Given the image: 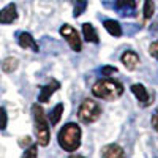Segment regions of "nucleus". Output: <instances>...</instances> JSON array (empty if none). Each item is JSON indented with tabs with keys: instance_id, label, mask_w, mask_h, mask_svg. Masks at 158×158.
I'll list each match as a JSON object with an SVG mask.
<instances>
[{
	"instance_id": "nucleus-21",
	"label": "nucleus",
	"mask_w": 158,
	"mask_h": 158,
	"mask_svg": "<svg viewBox=\"0 0 158 158\" xmlns=\"http://www.w3.org/2000/svg\"><path fill=\"white\" fill-rule=\"evenodd\" d=\"M150 125H152V128L158 133V108H155V109H153V112H152V117H150Z\"/></svg>"
},
{
	"instance_id": "nucleus-8",
	"label": "nucleus",
	"mask_w": 158,
	"mask_h": 158,
	"mask_svg": "<svg viewBox=\"0 0 158 158\" xmlns=\"http://www.w3.org/2000/svg\"><path fill=\"white\" fill-rule=\"evenodd\" d=\"M130 90H131V94L136 97V100L139 101V106L141 108H147L149 104H150V95H149L146 85H142L139 82L138 84H131Z\"/></svg>"
},
{
	"instance_id": "nucleus-12",
	"label": "nucleus",
	"mask_w": 158,
	"mask_h": 158,
	"mask_svg": "<svg viewBox=\"0 0 158 158\" xmlns=\"http://www.w3.org/2000/svg\"><path fill=\"white\" fill-rule=\"evenodd\" d=\"M120 60H122V63H123V67L127 68V70H130V71H133L138 65H139V56H138V52H135V51H125L123 54H122V57H120Z\"/></svg>"
},
{
	"instance_id": "nucleus-3",
	"label": "nucleus",
	"mask_w": 158,
	"mask_h": 158,
	"mask_svg": "<svg viewBox=\"0 0 158 158\" xmlns=\"http://www.w3.org/2000/svg\"><path fill=\"white\" fill-rule=\"evenodd\" d=\"M32 115H33V123H35V138L38 146L46 147L51 142V128L48 117L44 114V109L40 103L32 104Z\"/></svg>"
},
{
	"instance_id": "nucleus-7",
	"label": "nucleus",
	"mask_w": 158,
	"mask_h": 158,
	"mask_svg": "<svg viewBox=\"0 0 158 158\" xmlns=\"http://www.w3.org/2000/svg\"><path fill=\"white\" fill-rule=\"evenodd\" d=\"M100 153H101V158H127L125 149L122 146H118V144H115V142L103 146Z\"/></svg>"
},
{
	"instance_id": "nucleus-23",
	"label": "nucleus",
	"mask_w": 158,
	"mask_h": 158,
	"mask_svg": "<svg viewBox=\"0 0 158 158\" xmlns=\"http://www.w3.org/2000/svg\"><path fill=\"white\" fill-rule=\"evenodd\" d=\"M100 71H101L103 76H111V74H115L117 73V68L115 67H111V65H106V67H103Z\"/></svg>"
},
{
	"instance_id": "nucleus-14",
	"label": "nucleus",
	"mask_w": 158,
	"mask_h": 158,
	"mask_svg": "<svg viewBox=\"0 0 158 158\" xmlns=\"http://www.w3.org/2000/svg\"><path fill=\"white\" fill-rule=\"evenodd\" d=\"M103 27L106 29V32L109 35H112L115 38L122 36V25H120V22L115 21V19H104L103 21Z\"/></svg>"
},
{
	"instance_id": "nucleus-15",
	"label": "nucleus",
	"mask_w": 158,
	"mask_h": 158,
	"mask_svg": "<svg viewBox=\"0 0 158 158\" xmlns=\"http://www.w3.org/2000/svg\"><path fill=\"white\" fill-rule=\"evenodd\" d=\"M63 109H65V106H63V103H57L54 108L51 109V112L48 114V118H49V123L52 125V127H56V125H59V122L62 120V115H63Z\"/></svg>"
},
{
	"instance_id": "nucleus-20",
	"label": "nucleus",
	"mask_w": 158,
	"mask_h": 158,
	"mask_svg": "<svg viewBox=\"0 0 158 158\" xmlns=\"http://www.w3.org/2000/svg\"><path fill=\"white\" fill-rule=\"evenodd\" d=\"M8 125V114L5 108H0V130H5Z\"/></svg>"
},
{
	"instance_id": "nucleus-18",
	"label": "nucleus",
	"mask_w": 158,
	"mask_h": 158,
	"mask_svg": "<svg viewBox=\"0 0 158 158\" xmlns=\"http://www.w3.org/2000/svg\"><path fill=\"white\" fill-rule=\"evenodd\" d=\"M144 19H150L153 16V13H155V3H153V0H144Z\"/></svg>"
},
{
	"instance_id": "nucleus-19",
	"label": "nucleus",
	"mask_w": 158,
	"mask_h": 158,
	"mask_svg": "<svg viewBox=\"0 0 158 158\" xmlns=\"http://www.w3.org/2000/svg\"><path fill=\"white\" fill-rule=\"evenodd\" d=\"M38 156V147L35 146V144H30V146L25 149L22 158H36Z\"/></svg>"
},
{
	"instance_id": "nucleus-6",
	"label": "nucleus",
	"mask_w": 158,
	"mask_h": 158,
	"mask_svg": "<svg viewBox=\"0 0 158 158\" xmlns=\"http://www.w3.org/2000/svg\"><path fill=\"white\" fill-rule=\"evenodd\" d=\"M115 11L123 18H130L136 15V0H115Z\"/></svg>"
},
{
	"instance_id": "nucleus-11",
	"label": "nucleus",
	"mask_w": 158,
	"mask_h": 158,
	"mask_svg": "<svg viewBox=\"0 0 158 158\" xmlns=\"http://www.w3.org/2000/svg\"><path fill=\"white\" fill-rule=\"evenodd\" d=\"M18 44L22 48V49H30L32 52H40V46L38 43L35 41V38L29 33V32H22L19 33V38H18Z\"/></svg>"
},
{
	"instance_id": "nucleus-5",
	"label": "nucleus",
	"mask_w": 158,
	"mask_h": 158,
	"mask_svg": "<svg viewBox=\"0 0 158 158\" xmlns=\"http://www.w3.org/2000/svg\"><path fill=\"white\" fill-rule=\"evenodd\" d=\"M60 35L62 38H65V41L68 43V46L71 48V51L74 52H81L82 51V38L77 33V30L70 24H63L60 27Z\"/></svg>"
},
{
	"instance_id": "nucleus-17",
	"label": "nucleus",
	"mask_w": 158,
	"mask_h": 158,
	"mask_svg": "<svg viewBox=\"0 0 158 158\" xmlns=\"http://www.w3.org/2000/svg\"><path fill=\"white\" fill-rule=\"evenodd\" d=\"M73 2V16L79 18L87 10V0H71Z\"/></svg>"
},
{
	"instance_id": "nucleus-16",
	"label": "nucleus",
	"mask_w": 158,
	"mask_h": 158,
	"mask_svg": "<svg viewBox=\"0 0 158 158\" xmlns=\"http://www.w3.org/2000/svg\"><path fill=\"white\" fill-rule=\"evenodd\" d=\"M18 67H19V60H18L16 57H6V59H3V62H2V71L6 73V74L15 73V71L18 70Z\"/></svg>"
},
{
	"instance_id": "nucleus-10",
	"label": "nucleus",
	"mask_w": 158,
	"mask_h": 158,
	"mask_svg": "<svg viewBox=\"0 0 158 158\" xmlns=\"http://www.w3.org/2000/svg\"><path fill=\"white\" fill-rule=\"evenodd\" d=\"M18 19V8L16 3H8L5 8L0 10V24H13Z\"/></svg>"
},
{
	"instance_id": "nucleus-13",
	"label": "nucleus",
	"mask_w": 158,
	"mask_h": 158,
	"mask_svg": "<svg viewBox=\"0 0 158 158\" xmlns=\"http://www.w3.org/2000/svg\"><path fill=\"white\" fill-rule=\"evenodd\" d=\"M82 36H84V41H87V43H94V44L100 43L98 32L90 22H84L82 24Z\"/></svg>"
},
{
	"instance_id": "nucleus-2",
	"label": "nucleus",
	"mask_w": 158,
	"mask_h": 158,
	"mask_svg": "<svg viewBox=\"0 0 158 158\" xmlns=\"http://www.w3.org/2000/svg\"><path fill=\"white\" fill-rule=\"evenodd\" d=\"M81 138H82V128L76 122L65 123L60 128L59 135H57L59 146L65 152H70V153L76 152L79 147H81Z\"/></svg>"
},
{
	"instance_id": "nucleus-22",
	"label": "nucleus",
	"mask_w": 158,
	"mask_h": 158,
	"mask_svg": "<svg viewBox=\"0 0 158 158\" xmlns=\"http://www.w3.org/2000/svg\"><path fill=\"white\" fill-rule=\"evenodd\" d=\"M149 52H150V56H152V57H155V59L158 60V40H155V41L150 43V46H149Z\"/></svg>"
},
{
	"instance_id": "nucleus-9",
	"label": "nucleus",
	"mask_w": 158,
	"mask_h": 158,
	"mask_svg": "<svg viewBox=\"0 0 158 158\" xmlns=\"http://www.w3.org/2000/svg\"><path fill=\"white\" fill-rule=\"evenodd\" d=\"M60 89V82L57 81V79H51L49 84L41 87V90H40V95H38V103L43 104V103H48L51 100V97L56 94V92Z\"/></svg>"
},
{
	"instance_id": "nucleus-25",
	"label": "nucleus",
	"mask_w": 158,
	"mask_h": 158,
	"mask_svg": "<svg viewBox=\"0 0 158 158\" xmlns=\"http://www.w3.org/2000/svg\"><path fill=\"white\" fill-rule=\"evenodd\" d=\"M67 158H85V156H82V155H77V153H70Z\"/></svg>"
},
{
	"instance_id": "nucleus-4",
	"label": "nucleus",
	"mask_w": 158,
	"mask_h": 158,
	"mask_svg": "<svg viewBox=\"0 0 158 158\" xmlns=\"http://www.w3.org/2000/svg\"><path fill=\"white\" fill-rule=\"evenodd\" d=\"M101 106L94 98H84L77 108V118L82 123H94L101 117Z\"/></svg>"
},
{
	"instance_id": "nucleus-1",
	"label": "nucleus",
	"mask_w": 158,
	"mask_h": 158,
	"mask_svg": "<svg viewBox=\"0 0 158 158\" xmlns=\"http://www.w3.org/2000/svg\"><path fill=\"white\" fill-rule=\"evenodd\" d=\"M123 92H125L123 84L112 77H103L92 85V95L98 100L114 101L120 98L123 95Z\"/></svg>"
},
{
	"instance_id": "nucleus-24",
	"label": "nucleus",
	"mask_w": 158,
	"mask_h": 158,
	"mask_svg": "<svg viewBox=\"0 0 158 158\" xmlns=\"http://www.w3.org/2000/svg\"><path fill=\"white\" fill-rule=\"evenodd\" d=\"M19 144H21V146H30V144H32V141H30V138H22V141H19Z\"/></svg>"
}]
</instances>
